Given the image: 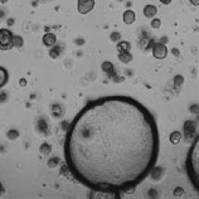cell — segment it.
Here are the masks:
<instances>
[{"label": "cell", "mask_w": 199, "mask_h": 199, "mask_svg": "<svg viewBox=\"0 0 199 199\" xmlns=\"http://www.w3.org/2000/svg\"><path fill=\"white\" fill-rule=\"evenodd\" d=\"M187 173L193 187L199 193V135L187 155Z\"/></svg>", "instance_id": "7a4b0ae2"}, {"label": "cell", "mask_w": 199, "mask_h": 199, "mask_svg": "<svg viewBox=\"0 0 199 199\" xmlns=\"http://www.w3.org/2000/svg\"><path fill=\"white\" fill-rule=\"evenodd\" d=\"M3 193V187H2V184H0V194Z\"/></svg>", "instance_id": "44dd1931"}, {"label": "cell", "mask_w": 199, "mask_h": 199, "mask_svg": "<svg viewBox=\"0 0 199 199\" xmlns=\"http://www.w3.org/2000/svg\"><path fill=\"white\" fill-rule=\"evenodd\" d=\"M117 49L120 52H129L130 51V44L127 42H120L117 44Z\"/></svg>", "instance_id": "7c38bea8"}, {"label": "cell", "mask_w": 199, "mask_h": 199, "mask_svg": "<svg viewBox=\"0 0 199 199\" xmlns=\"http://www.w3.org/2000/svg\"><path fill=\"white\" fill-rule=\"evenodd\" d=\"M8 2V0H0V3H2V4H5Z\"/></svg>", "instance_id": "ffe728a7"}, {"label": "cell", "mask_w": 199, "mask_h": 199, "mask_svg": "<svg viewBox=\"0 0 199 199\" xmlns=\"http://www.w3.org/2000/svg\"><path fill=\"white\" fill-rule=\"evenodd\" d=\"M14 47V35L13 33L6 29H0V51H9Z\"/></svg>", "instance_id": "3957f363"}, {"label": "cell", "mask_w": 199, "mask_h": 199, "mask_svg": "<svg viewBox=\"0 0 199 199\" xmlns=\"http://www.w3.org/2000/svg\"><path fill=\"white\" fill-rule=\"evenodd\" d=\"M43 43H44V46H47V47H53V46L57 43V37H56V34H53V33H47V34H44V37H43Z\"/></svg>", "instance_id": "8992f818"}, {"label": "cell", "mask_w": 199, "mask_h": 199, "mask_svg": "<svg viewBox=\"0 0 199 199\" xmlns=\"http://www.w3.org/2000/svg\"><path fill=\"white\" fill-rule=\"evenodd\" d=\"M93 6H95V0H78L77 9L81 14H87L93 9Z\"/></svg>", "instance_id": "277c9868"}, {"label": "cell", "mask_w": 199, "mask_h": 199, "mask_svg": "<svg viewBox=\"0 0 199 199\" xmlns=\"http://www.w3.org/2000/svg\"><path fill=\"white\" fill-rule=\"evenodd\" d=\"M159 130L144 105L129 96L88 102L71 122L66 164L77 181L98 193L132 190L159 157Z\"/></svg>", "instance_id": "6da1fadb"}, {"label": "cell", "mask_w": 199, "mask_h": 199, "mask_svg": "<svg viewBox=\"0 0 199 199\" xmlns=\"http://www.w3.org/2000/svg\"><path fill=\"white\" fill-rule=\"evenodd\" d=\"M8 79H9V73H8V71L5 68L0 67V88L6 85Z\"/></svg>", "instance_id": "9c48e42d"}, {"label": "cell", "mask_w": 199, "mask_h": 199, "mask_svg": "<svg viewBox=\"0 0 199 199\" xmlns=\"http://www.w3.org/2000/svg\"><path fill=\"white\" fill-rule=\"evenodd\" d=\"M119 59H120L121 62H123V63H129V62L132 61V56H131L129 52H121V53L119 54Z\"/></svg>", "instance_id": "30bf717a"}, {"label": "cell", "mask_w": 199, "mask_h": 199, "mask_svg": "<svg viewBox=\"0 0 199 199\" xmlns=\"http://www.w3.org/2000/svg\"><path fill=\"white\" fill-rule=\"evenodd\" d=\"M153 54H154L155 58H157V59H163V58L167 57L168 49H167V47H165L164 44L157 43V44H155V47L153 49Z\"/></svg>", "instance_id": "5b68a950"}, {"label": "cell", "mask_w": 199, "mask_h": 199, "mask_svg": "<svg viewBox=\"0 0 199 199\" xmlns=\"http://www.w3.org/2000/svg\"><path fill=\"white\" fill-rule=\"evenodd\" d=\"M25 83H27L25 79H22V81H20V85H22V86H25Z\"/></svg>", "instance_id": "d6986e66"}, {"label": "cell", "mask_w": 199, "mask_h": 199, "mask_svg": "<svg viewBox=\"0 0 199 199\" xmlns=\"http://www.w3.org/2000/svg\"><path fill=\"white\" fill-rule=\"evenodd\" d=\"M135 18H136V15H135V12H132V10H126L125 13H123L122 15V20L125 24H132L135 22Z\"/></svg>", "instance_id": "52a82bcc"}, {"label": "cell", "mask_w": 199, "mask_h": 199, "mask_svg": "<svg viewBox=\"0 0 199 199\" xmlns=\"http://www.w3.org/2000/svg\"><path fill=\"white\" fill-rule=\"evenodd\" d=\"M180 137H181V135H180V132H178V131H175V132H173V134L170 135V141H171V144H174V145H177L179 141H180Z\"/></svg>", "instance_id": "8fae6325"}, {"label": "cell", "mask_w": 199, "mask_h": 199, "mask_svg": "<svg viewBox=\"0 0 199 199\" xmlns=\"http://www.w3.org/2000/svg\"><path fill=\"white\" fill-rule=\"evenodd\" d=\"M120 38H121V35H120V33H117V32H113L111 34V39L113 40V42H117V40H120Z\"/></svg>", "instance_id": "2e32d148"}, {"label": "cell", "mask_w": 199, "mask_h": 199, "mask_svg": "<svg viewBox=\"0 0 199 199\" xmlns=\"http://www.w3.org/2000/svg\"><path fill=\"white\" fill-rule=\"evenodd\" d=\"M190 3H192L193 5H195V6H198L199 5V0H189Z\"/></svg>", "instance_id": "ac0fdd59"}, {"label": "cell", "mask_w": 199, "mask_h": 199, "mask_svg": "<svg viewBox=\"0 0 199 199\" xmlns=\"http://www.w3.org/2000/svg\"><path fill=\"white\" fill-rule=\"evenodd\" d=\"M23 46V38L19 35H14V47H22Z\"/></svg>", "instance_id": "9a60e30c"}, {"label": "cell", "mask_w": 199, "mask_h": 199, "mask_svg": "<svg viewBox=\"0 0 199 199\" xmlns=\"http://www.w3.org/2000/svg\"><path fill=\"white\" fill-rule=\"evenodd\" d=\"M171 2H173V0H160V3L164 4V5H169Z\"/></svg>", "instance_id": "e0dca14e"}, {"label": "cell", "mask_w": 199, "mask_h": 199, "mask_svg": "<svg viewBox=\"0 0 199 199\" xmlns=\"http://www.w3.org/2000/svg\"><path fill=\"white\" fill-rule=\"evenodd\" d=\"M157 13V9H156V6L155 5H146L144 8V15L146 16V18H154V16L156 15Z\"/></svg>", "instance_id": "ba28073f"}, {"label": "cell", "mask_w": 199, "mask_h": 199, "mask_svg": "<svg viewBox=\"0 0 199 199\" xmlns=\"http://www.w3.org/2000/svg\"><path fill=\"white\" fill-rule=\"evenodd\" d=\"M40 153L44 154V155L49 154V153H51V146H49L48 144H46V143H44L42 146H40Z\"/></svg>", "instance_id": "5bb4252c"}, {"label": "cell", "mask_w": 199, "mask_h": 199, "mask_svg": "<svg viewBox=\"0 0 199 199\" xmlns=\"http://www.w3.org/2000/svg\"><path fill=\"white\" fill-rule=\"evenodd\" d=\"M150 25H151V28H154V29L160 28V25H161V20H160V19H157V18H154V19L151 20V23H150Z\"/></svg>", "instance_id": "4fadbf2b"}]
</instances>
